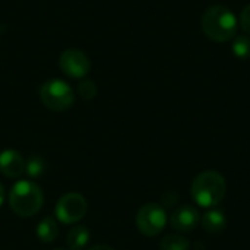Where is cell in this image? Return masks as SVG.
<instances>
[{"label":"cell","mask_w":250,"mask_h":250,"mask_svg":"<svg viewBox=\"0 0 250 250\" xmlns=\"http://www.w3.org/2000/svg\"><path fill=\"white\" fill-rule=\"evenodd\" d=\"M44 168H45V164H44V160L41 157H31L28 161H25V171L28 173L29 177H38L44 173Z\"/></svg>","instance_id":"15"},{"label":"cell","mask_w":250,"mask_h":250,"mask_svg":"<svg viewBox=\"0 0 250 250\" xmlns=\"http://www.w3.org/2000/svg\"><path fill=\"white\" fill-rule=\"evenodd\" d=\"M3 202H4V188H3V185L0 183V207L3 205Z\"/></svg>","instance_id":"19"},{"label":"cell","mask_w":250,"mask_h":250,"mask_svg":"<svg viewBox=\"0 0 250 250\" xmlns=\"http://www.w3.org/2000/svg\"><path fill=\"white\" fill-rule=\"evenodd\" d=\"M237 18L224 6H211L202 15V29L214 41L226 42L237 34Z\"/></svg>","instance_id":"2"},{"label":"cell","mask_w":250,"mask_h":250,"mask_svg":"<svg viewBox=\"0 0 250 250\" xmlns=\"http://www.w3.org/2000/svg\"><path fill=\"white\" fill-rule=\"evenodd\" d=\"M59 234L57 223L53 217L42 218L37 226V236L42 243H51Z\"/></svg>","instance_id":"12"},{"label":"cell","mask_w":250,"mask_h":250,"mask_svg":"<svg viewBox=\"0 0 250 250\" xmlns=\"http://www.w3.org/2000/svg\"><path fill=\"white\" fill-rule=\"evenodd\" d=\"M189 248H190V242L177 234H170L164 237L160 245L161 250H189Z\"/></svg>","instance_id":"13"},{"label":"cell","mask_w":250,"mask_h":250,"mask_svg":"<svg viewBox=\"0 0 250 250\" xmlns=\"http://www.w3.org/2000/svg\"><path fill=\"white\" fill-rule=\"evenodd\" d=\"M167 224V212L160 204H145L136 215L138 230L148 237L158 236Z\"/></svg>","instance_id":"5"},{"label":"cell","mask_w":250,"mask_h":250,"mask_svg":"<svg viewBox=\"0 0 250 250\" xmlns=\"http://www.w3.org/2000/svg\"><path fill=\"white\" fill-rule=\"evenodd\" d=\"M86 214V201L79 193L63 195L54 208V215L63 224H75L81 221Z\"/></svg>","instance_id":"6"},{"label":"cell","mask_w":250,"mask_h":250,"mask_svg":"<svg viewBox=\"0 0 250 250\" xmlns=\"http://www.w3.org/2000/svg\"><path fill=\"white\" fill-rule=\"evenodd\" d=\"M233 53L237 59H249L250 57V37L240 35L233 42Z\"/></svg>","instance_id":"14"},{"label":"cell","mask_w":250,"mask_h":250,"mask_svg":"<svg viewBox=\"0 0 250 250\" xmlns=\"http://www.w3.org/2000/svg\"><path fill=\"white\" fill-rule=\"evenodd\" d=\"M88 250H114V249H113V248H110V246H105V245H97V246L89 248Z\"/></svg>","instance_id":"18"},{"label":"cell","mask_w":250,"mask_h":250,"mask_svg":"<svg viewBox=\"0 0 250 250\" xmlns=\"http://www.w3.org/2000/svg\"><path fill=\"white\" fill-rule=\"evenodd\" d=\"M89 242V231L85 226H75L67 234V246L70 250H82Z\"/></svg>","instance_id":"11"},{"label":"cell","mask_w":250,"mask_h":250,"mask_svg":"<svg viewBox=\"0 0 250 250\" xmlns=\"http://www.w3.org/2000/svg\"><path fill=\"white\" fill-rule=\"evenodd\" d=\"M78 89H79L81 97H83L85 100L94 98V97H95V92H97V88H95V85H94L91 81H82V82L79 83Z\"/></svg>","instance_id":"16"},{"label":"cell","mask_w":250,"mask_h":250,"mask_svg":"<svg viewBox=\"0 0 250 250\" xmlns=\"http://www.w3.org/2000/svg\"><path fill=\"white\" fill-rule=\"evenodd\" d=\"M227 183L224 177L214 171L208 170L195 177L190 186V196L202 208L217 207L226 196Z\"/></svg>","instance_id":"1"},{"label":"cell","mask_w":250,"mask_h":250,"mask_svg":"<svg viewBox=\"0 0 250 250\" xmlns=\"http://www.w3.org/2000/svg\"><path fill=\"white\" fill-rule=\"evenodd\" d=\"M240 26H242V29L246 34H250V4L246 6L242 10V15H240Z\"/></svg>","instance_id":"17"},{"label":"cell","mask_w":250,"mask_h":250,"mask_svg":"<svg viewBox=\"0 0 250 250\" xmlns=\"http://www.w3.org/2000/svg\"><path fill=\"white\" fill-rule=\"evenodd\" d=\"M202 227L205 231L209 234H218L226 230L227 226V218L223 211L220 209H209L201 220Z\"/></svg>","instance_id":"10"},{"label":"cell","mask_w":250,"mask_h":250,"mask_svg":"<svg viewBox=\"0 0 250 250\" xmlns=\"http://www.w3.org/2000/svg\"><path fill=\"white\" fill-rule=\"evenodd\" d=\"M25 171V160L15 149H4L0 152V173L9 179H18Z\"/></svg>","instance_id":"9"},{"label":"cell","mask_w":250,"mask_h":250,"mask_svg":"<svg viewBox=\"0 0 250 250\" xmlns=\"http://www.w3.org/2000/svg\"><path fill=\"white\" fill-rule=\"evenodd\" d=\"M54 250H66V249H54Z\"/></svg>","instance_id":"20"},{"label":"cell","mask_w":250,"mask_h":250,"mask_svg":"<svg viewBox=\"0 0 250 250\" xmlns=\"http://www.w3.org/2000/svg\"><path fill=\"white\" fill-rule=\"evenodd\" d=\"M42 192L40 186L31 180H19L16 182L9 193V205L10 209L23 218L35 215L42 207Z\"/></svg>","instance_id":"3"},{"label":"cell","mask_w":250,"mask_h":250,"mask_svg":"<svg viewBox=\"0 0 250 250\" xmlns=\"http://www.w3.org/2000/svg\"><path fill=\"white\" fill-rule=\"evenodd\" d=\"M42 104L53 111H66L75 103V94L70 85L62 79H50L40 89Z\"/></svg>","instance_id":"4"},{"label":"cell","mask_w":250,"mask_h":250,"mask_svg":"<svg viewBox=\"0 0 250 250\" xmlns=\"http://www.w3.org/2000/svg\"><path fill=\"white\" fill-rule=\"evenodd\" d=\"M201 221L199 211L192 205H182L179 207L170 218V224L174 230L182 233L193 231Z\"/></svg>","instance_id":"8"},{"label":"cell","mask_w":250,"mask_h":250,"mask_svg":"<svg viewBox=\"0 0 250 250\" xmlns=\"http://www.w3.org/2000/svg\"><path fill=\"white\" fill-rule=\"evenodd\" d=\"M59 66L64 75L75 79H81L89 72L91 63L86 54L81 50H66L59 59Z\"/></svg>","instance_id":"7"}]
</instances>
